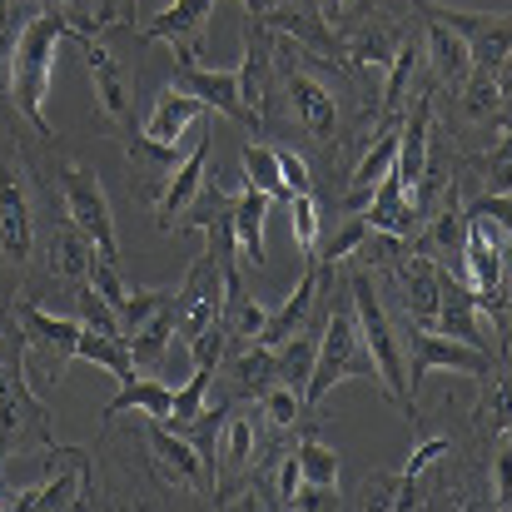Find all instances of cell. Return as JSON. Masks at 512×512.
<instances>
[{"label":"cell","mask_w":512,"mask_h":512,"mask_svg":"<svg viewBox=\"0 0 512 512\" xmlns=\"http://www.w3.org/2000/svg\"><path fill=\"white\" fill-rule=\"evenodd\" d=\"M368 85H358L343 60L319 55L289 35L269 40V85H264V105H259V125L269 115L284 110L289 130L299 135L304 150L339 160L348 150L353 125L368 115Z\"/></svg>","instance_id":"cell-1"},{"label":"cell","mask_w":512,"mask_h":512,"mask_svg":"<svg viewBox=\"0 0 512 512\" xmlns=\"http://www.w3.org/2000/svg\"><path fill=\"white\" fill-rule=\"evenodd\" d=\"M100 30L90 15H75L65 5H35V15L5 40V85H10V100L20 110V120L40 135V140H55L50 120H45V100H50V70H55V45L65 35H90Z\"/></svg>","instance_id":"cell-2"},{"label":"cell","mask_w":512,"mask_h":512,"mask_svg":"<svg viewBox=\"0 0 512 512\" xmlns=\"http://www.w3.org/2000/svg\"><path fill=\"white\" fill-rule=\"evenodd\" d=\"M25 353H30L25 329L10 319L0 329V463L10 453H25V448H35V453H50L55 448V438H50V408L35 398V388L25 378Z\"/></svg>","instance_id":"cell-3"},{"label":"cell","mask_w":512,"mask_h":512,"mask_svg":"<svg viewBox=\"0 0 512 512\" xmlns=\"http://www.w3.org/2000/svg\"><path fill=\"white\" fill-rule=\"evenodd\" d=\"M324 304H329V314H324V329H319L314 373L304 383V413H314L339 378L378 383V368H373V358L363 348V334H358V319H353V299H324Z\"/></svg>","instance_id":"cell-4"},{"label":"cell","mask_w":512,"mask_h":512,"mask_svg":"<svg viewBox=\"0 0 512 512\" xmlns=\"http://www.w3.org/2000/svg\"><path fill=\"white\" fill-rule=\"evenodd\" d=\"M348 299H353V319H358V334H363V348L378 368V383L388 388V398L413 418V393H408V373H403V348H398V334H393V319L373 289V274L368 269H353L348 274Z\"/></svg>","instance_id":"cell-5"},{"label":"cell","mask_w":512,"mask_h":512,"mask_svg":"<svg viewBox=\"0 0 512 512\" xmlns=\"http://www.w3.org/2000/svg\"><path fill=\"white\" fill-rule=\"evenodd\" d=\"M120 30H90L80 35V50H85V65H90V80H95V120L120 130L125 145L140 135L135 125V70L125 60V50L115 45Z\"/></svg>","instance_id":"cell-6"},{"label":"cell","mask_w":512,"mask_h":512,"mask_svg":"<svg viewBox=\"0 0 512 512\" xmlns=\"http://www.w3.org/2000/svg\"><path fill=\"white\" fill-rule=\"evenodd\" d=\"M35 184H30V170L25 160L0 145V259L10 269H25L35 259Z\"/></svg>","instance_id":"cell-7"},{"label":"cell","mask_w":512,"mask_h":512,"mask_svg":"<svg viewBox=\"0 0 512 512\" xmlns=\"http://www.w3.org/2000/svg\"><path fill=\"white\" fill-rule=\"evenodd\" d=\"M418 15H433L443 25H453L463 40H468V70H483V75H508V50H512V20L508 10L488 15V10H453V5H438V0H413Z\"/></svg>","instance_id":"cell-8"},{"label":"cell","mask_w":512,"mask_h":512,"mask_svg":"<svg viewBox=\"0 0 512 512\" xmlns=\"http://www.w3.org/2000/svg\"><path fill=\"white\" fill-rule=\"evenodd\" d=\"M174 85L184 95H194L204 110H219L224 120L244 125L249 135H259V115L244 105V90H239V70H204L199 65V50H174Z\"/></svg>","instance_id":"cell-9"},{"label":"cell","mask_w":512,"mask_h":512,"mask_svg":"<svg viewBox=\"0 0 512 512\" xmlns=\"http://www.w3.org/2000/svg\"><path fill=\"white\" fill-rule=\"evenodd\" d=\"M60 194H65V219L95 244V254L120 259V239H115V219H110V199L100 189V179L85 165H60Z\"/></svg>","instance_id":"cell-10"},{"label":"cell","mask_w":512,"mask_h":512,"mask_svg":"<svg viewBox=\"0 0 512 512\" xmlns=\"http://www.w3.org/2000/svg\"><path fill=\"white\" fill-rule=\"evenodd\" d=\"M145 443H150V468L165 488H179V493H214V473L204 463V453L174 433L170 423L160 418H145Z\"/></svg>","instance_id":"cell-11"},{"label":"cell","mask_w":512,"mask_h":512,"mask_svg":"<svg viewBox=\"0 0 512 512\" xmlns=\"http://www.w3.org/2000/svg\"><path fill=\"white\" fill-rule=\"evenodd\" d=\"M438 368L493 373V368H498V353L473 348V343H458V339H448V334H438V329H423V324H408V363H403V373H408V393H413L428 373H438Z\"/></svg>","instance_id":"cell-12"},{"label":"cell","mask_w":512,"mask_h":512,"mask_svg":"<svg viewBox=\"0 0 512 512\" xmlns=\"http://www.w3.org/2000/svg\"><path fill=\"white\" fill-rule=\"evenodd\" d=\"M219 294H224V279H219L214 259H209V254H199V259H194V269H189V279L170 294L174 339L184 343V348L199 339L209 324H219Z\"/></svg>","instance_id":"cell-13"},{"label":"cell","mask_w":512,"mask_h":512,"mask_svg":"<svg viewBox=\"0 0 512 512\" xmlns=\"http://www.w3.org/2000/svg\"><path fill=\"white\" fill-rule=\"evenodd\" d=\"M85 284L110 304V314L120 319V334L130 339L165 299H170L174 289H130L125 279H120V264L115 259H105V254H90V274H85Z\"/></svg>","instance_id":"cell-14"},{"label":"cell","mask_w":512,"mask_h":512,"mask_svg":"<svg viewBox=\"0 0 512 512\" xmlns=\"http://www.w3.org/2000/svg\"><path fill=\"white\" fill-rule=\"evenodd\" d=\"M15 324L25 329V343L40 353V363H45V383H60L65 378V368L75 363V339H80V319H55V314H45V309H35V304H20L15 309Z\"/></svg>","instance_id":"cell-15"},{"label":"cell","mask_w":512,"mask_h":512,"mask_svg":"<svg viewBox=\"0 0 512 512\" xmlns=\"http://www.w3.org/2000/svg\"><path fill=\"white\" fill-rule=\"evenodd\" d=\"M398 40H403V25H398L383 5H373V10H363V15L339 35V55L348 60V65L378 75V70H388Z\"/></svg>","instance_id":"cell-16"},{"label":"cell","mask_w":512,"mask_h":512,"mask_svg":"<svg viewBox=\"0 0 512 512\" xmlns=\"http://www.w3.org/2000/svg\"><path fill=\"white\" fill-rule=\"evenodd\" d=\"M209 150H214V140H209V130H194V140H189V155L165 174V184H160V194L150 199L155 204V219H160V229L174 234V224H179V214L199 199V189H204V170H209Z\"/></svg>","instance_id":"cell-17"},{"label":"cell","mask_w":512,"mask_h":512,"mask_svg":"<svg viewBox=\"0 0 512 512\" xmlns=\"http://www.w3.org/2000/svg\"><path fill=\"white\" fill-rule=\"evenodd\" d=\"M259 468V423L249 413H229L214 438V493H234Z\"/></svg>","instance_id":"cell-18"},{"label":"cell","mask_w":512,"mask_h":512,"mask_svg":"<svg viewBox=\"0 0 512 512\" xmlns=\"http://www.w3.org/2000/svg\"><path fill=\"white\" fill-rule=\"evenodd\" d=\"M418 35H423V65L433 70V85H448L458 95V85L468 80V65H473L468 40L453 25L433 20V15H418Z\"/></svg>","instance_id":"cell-19"},{"label":"cell","mask_w":512,"mask_h":512,"mask_svg":"<svg viewBox=\"0 0 512 512\" xmlns=\"http://www.w3.org/2000/svg\"><path fill=\"white\" fill-rule=\"evenodd\" d=\"M363 219H368V229H373V234H393V239H413V234H418V224H423L418 204L408 199L403 179H398L393 170H388L383 179H378V184H373Z\"/></svg>","instance_id":"cell-20"},{"label":"cell","mask_w":512,"mask_h":512,"mask_svg":"<svg viewBox=\"0 0 512 512\" xmlns=\"http://www.w3.org/2000/svg\"><path fill=\"white\" fill-rule=\"evenodd\" d=\"M264 214H269V194L244 184L239 199H229V224H234V249L244 259V269H264Z\"/></svg>","instance_id":"cell-21"},{"label":"cell","mask_w":512,"mask_h":512,"mask_svg":"<svg viewBox=\"0 0 512 512\" xmlns=\"http://www.w3.org/2000/svg\"><path fill=\"white\" fill-rule=\"evenodd\" d=\"M224 279V299H219V329H224V339L234 343H254L264 334V304L259 299H249V289H244V279H239V269H224L219 274Z\"/></svg>","instance_id":"cell-22"},{"label":"cell","mask_w":512,"mask_h":512,"mask_svg":"<svg viewBox=\"0 0 512 512\" xmlns=\"http://www.w3.org/2000/svg\"><path fill=\"white\" fill-rule=\"evenodd\" d=\"M204 115V105L194 100V95H184L179 85H170L160 100H155V110H150V120H145V140H155V145H184V130L194 125Z\"/></svg>","instance_id":"cell-23"},{"label":"cell","mask_w":512,"mask_h":512,"mask_svg":"<svg viewBox=\"0 0 512 512\" xmlns=\"http://www.w3.org/2000/svg\"><path fill=\"white\" fill-rule=\"evenodd\" d=\"M125 408H140L145 418H160V423H165L174 408V388H165L160 378H135V373H130V378L120 383V393L100 408V428H105L110 418H120Z\"/></svg>","instance_id":"cell-24"},{"label":"cell","mask_w":512,"mask_h":512,"mask_svg":"<svg viewBox=\"0 0 512 512\" xmlns=\"http://www.w3.org/2000/svg\"><path fill=\"white\" fill-rule=\"evenodd\" d=\"M170 343H174V309H170V299L125 339V348H130V363L135 368H145V373H160L165 368V353H170Z\"/></svg>","instance_id":"cell-25"},{"label":"cell","mask_w":512,"mask_h":512,"mask_svg":"<svg viewBox=\"0 0 512 512\" xmlns=\"http://www.w3.org/2000/svg\"><path fill=\"white\" fill-rule=\"evenodd\" d=\"M274 378H279V358H274V348H264V343H249L244 353L229 358V388H234L239 398H259Z\"/></svg>","instance_id":"cell-26"},{"label":"cell","mask_w":512,"mask_h":512,"mask_svg":"<svg viewBox=\"0 0 512 512\" xmlns=\"http://www.w3.org/2000/svg\"><path fill=\"white\" fill-rule=\"evenodd\" d=\"M90 254H95V244H90L75 224H60V229L50 234V269H55V279L85 284V274H90Z\"/></svg>","instance_id":"cell-27"},{"label":"cell","mask_w":512,"mask_h":512,"mask_svg":"<svg viewBox=\"0 0 512 512\" xmlns=\"http://www.w3.org/2000/svg\"><path fill=\"white\" fill-rule=\"evenodd\" d=\"M75 358L110 368V378H115V383H125V378L135 373V363H130V348H125L120 339H105V334H95V329H80V339H75Z\"/></svg>","instance_id":"cell-28"},{"label":"cell","mask_w":512,"mask_h":512,"mask_svg":"<svg viewBox=\"0 0 512 512\" xmlns=\"http://www.w3.org/2000/svg\"><path fill=\"white\" fill-rule=\"evenodd\" d=\"M294 458H299V473H304V483H309V488L334 493V483H339V453H334L329 443H319L314 433H304V438H299V448H294Z\"/></svg>","instance_id":"cell-29"},{"label":"cell","mask_w":512,"mask_h":512,"mask_svg":"<svg viewBox=\"0 0 512 512\" xmlns=\"http://www.w3.org/2000/svg\"><path fill=\"white\" fill-rule=\"evenodd\" d=\"M239 160H244V174H249V184L254 189H264L269 199H289L294 189L284 184V174H279V160H274V150L269 145H254V140H244V150H239Z\"/></svg>","instance_id":"cell-30"},{"label":"cell","mask_w":512,"mask_h":512,"mask_svg":"<svg viewBox=\"0 0 512 512\" xmlns=\"http://www.w3.org/2000/svg\"><path fill=\"white\" fill-rule=\"evenodd\" d=\"M214 368H219V363H194V378L174 393V408H170V418H165L174 433H184V428L199 418V408H204V398H209V383H214Z\"/></svg>","instance_id":"cell-31"},{"label":"cell","mask_w":512,"mask_h":512,"mask_svg":"<svg viewBox=\"0 0 512 512\" xmlns=\"http://www.w3.org/2000/svg\"><path fill=\"white\" fill-rule=\"evenodd\" d=\"M259 413L269 418V428L274 433H289V428H299V418H304V398L289 388V383H269L264 393H259Z\"/></svg>","instance_id":"cell-32"},{"label":"cell","mask_w":512,"mask_h":512,"mask_svg":"<svg viewBox=\"0 0 512 512\" xmlns=\"http://www.w3.org/2000/svg\"><path fill=\"white\" fill-rule=\"evenodd\" d=\"M363 239H368V219H363V214H353V219L343 224L339 234H334V239H329L324 249H314L309 259H319V264H329V269H343V259H353Z\"/></svg>","instance_id":"cell-33"},{"label":"cell","mask_w":512,"mask_h":512,"mask_svg":"<svg viewBox=\"0 0 512 512\" xmlns=\"http://www.w3.org/2000/svg\"><path fill=\"white\" fill-rule=\"evenodd\" d=\"M284 204H289V219H294V239H299V249L314 254V249H319V199H314L309 189H299V194H289Z\"/></svg>","instance_id":"cell-34"},{"label":"cell","mask_w":512,"mask_h":512,"mask_svg":"<svg viewBox=\"0 0 512 512\" xmlns=\"http://www.w3.org/2000/svg\"><path fill=\"white\" fill-rule=\"evenodd\" d=\"M75 309H80V324H85V329H95V334H105V339L125 343V334H120V319L110 314V304H105V299H100L90 284H80V289H75Z\"/></svg>","instance_id":"cell-35"},{"label":"cell","mask_w":512,"mask_h":512,"mask_svg":"<svg viewBox=\"0 0 512 512\" xmlns=\"http://www.w3.org/2000/svg\"><path fill=\"white\" fill-rule=\"evenodd\" d=\"M314 10H319V20H324L334 35H343L363 10H373V0H314Z\"/></svg>","instance_id":"cell-36"},{"label":"cell","mask_w":512,"mask_h":512,"mask_svg":"<svg viewBox=\"0 0 512 512\" xmlns=\"http://www.w3.org/2000/svg\"><path fill=\"white\" fill-rule=\"evenodd\" d=\"M299 488H304V473H299V458H279V473H274V508H294L299 503Z\"/></svg>","instance_id":"cell-37"},{"label":"cell","mask_w":512,"mask_h":512,"mask_svg":"<svg viewBox=\"0 0 512 512\" xmlns=\"http://www.w3.org/2000/svg\"><path fill=\"white\" fill-rule=\"evenodd\" d=\"M135 15H140V0H100L95 25H100V30H130Z\"/></svg>","instance_id":"cell-38"},{"label":"cell","mask_w":512,"mask_h":512,"mask_svg":"<svg viewBox=\"0 0 512 512\" xmlns=\"http://www.w3.org/2000/svg\"><path fill=\"white\" fill-rule=\"evenodd\" d=\"M274 160H279V174H284V184L299 194V189H309L314 194V179H309V160L299 155V150H274Z\"/></svg>","instance_id":"cell-39"},{"label":"cell","mask_w":512,"mask_h":512,"mask_svg":"<svg viewBox=\"0 0 512 512\" xmlns=\"http://www.w3.org/2000/svg\"><path fill=\"white\" fill-rule=\"evenodd\" d=\"M493 498H498V508H508V498H512V488H508V443H503L498 468H493Z\"/></svg>","instance_id":"cell-40"},{"label":"cell","mask_w":512,"mask_h":512,"mask_svg":"<svg viewBox=\"0 0 512 512\" xmlns=\"http://www.w3.org/2000/svg\"><path fill=\"white\" fill-rule=\"evenodd\" d=\"M10 20H15V0H0V45L10 40Z\"/></svg>","instance_id":"cell-41"}]
</instances>
